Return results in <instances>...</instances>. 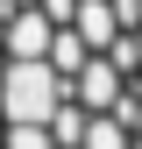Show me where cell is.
<instances>
[{
  "mask_svg": "<svg viewBox=\"0 0 142 149\" xmlns=\"http://www.w3.org/2000/svg\"><path fill=\"white\" fill-rule=\"evenodd\" d=\"M0 149H142V0H0Z\"/></svg>",
  "mask_w": 142,
  "mask_h": 149,
  "instance_id": "obj_1",
  "label": "cell"
}]
</instances>
